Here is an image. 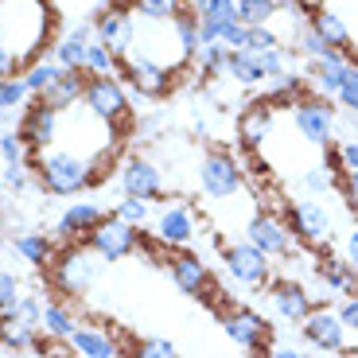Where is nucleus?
I'll use <instances>...</instances> for the list:
<instances>
[{"instance_id": "1", "label": "nucleus", "mask_w": 358, "mask_h": 358, "mask_svg": "<svg viewBox=\"0 0 358 358\" xmlns=\"http://www.w3.org/2000/svg\"><path fill=\"white\" fill-rule=\"evenodd\" d=\"M55 31V12L47 0H0V47L16 55V63L31 66L43 59V47Z\"/></svg>"}, {"instance_id": "2", "label": "nucleus", "mask_w": 358, "mask_h": 358, "mask_svg": "<svg viewBox=\"0 0 358 358\" xmlns=\"http://www.w3.org/2000/svg\"><path fill=\"white\" fill-rule=\"evenodd\" d=\"M31 171H36L39 187L47 191V195L55 199H71V195H82L86 187H94V183H101L98 168L86 160V156L71 152V148H47V152L31 156Z\"/></svg>"}, {"instance_id": "3", "label": "nucleus", "mask_w": 358, "mask_h": 358, "mask_svg": "<svg viewBox=\"0 0 358 358\" xmlns=\"http://www.w3.org/2000/svg\"><path fill=\"white\" fill-rule=\"evenodd\" d=\"M101 265H106V261L90 250L86 242H63L55 250L51 265H47V280H51V288L59 296L78 300V296H86L90 288L98 285Z\"/></svg>"}, {"instance_id": "4", "label": "nucleus", "mask_w": 358, "mask_h": 358, "mask_svg": "<svg viewBox=\"0 0 358 358\" xmlns=\"http://www.w3.org/2000/svg\"><path fill=\"white\" fill-rule=\"evenodd\" d=\"M82 109L94 113L113 133H129V125H133V106H129V94L117 78H90L86 94H82Z\"/></svg>"}, {"instance_id": "5", "label": "nucleus", "mask_w": 358, "mask_h": 358, "mask_svg": "<svg viewBox=\"0 0 358 358\" xmlns=\"http://www.w3.org/2000/svg\"><path fill=\"white\" fill-rule=\"evenodd\" d=\"M288 230L308 250H323V245H331L335 230H339V218L320 199H300V203H288Z\"/></svg>"}, {"instance_id": "6", "label": "nucleus", "mask_w": 358, "mask_h": 358, "mask_svg": "<svg viewBox=\"0 0 358 358\" xmlns=\"http://www.w3.org/2000/svg\"><path fill=\"white\" fill-rule=\"evenodd\" d=\"M292 125L296 133L304 136L312 148H331L335 144V121H339V109L331 106V98H320V94H304V98L296 101L292 109Z\"/></svg>"}, {"instance_id": "7", "label": "nucleus", "mask_w": 358, "mask_h": 358, "mask_svg": "<svg viewBox=\"0 0 358 358\" xmlns=\"http://www.w3.org/2000/svg\"><path fill=\"white\" fill-rule=\"evenodd\" d=\"M199 187H203L206 199L222 203V199L242 195L245 171H242V164H238L230 152H226V148H210V152L199 160Z\"/></svg>"}, {"instance_id": "8", "label": "nucleus", "mask_w": 358, "mask_h": 358, "mask_svg": "<svg viewBox=\"0 0 358 358\" xmlns=\"http://www.w3.org/2000/svg\"><path fill=\"white\" fill-rule=\"evenodd\" d=\"M117 74L129 82V86L136 90V98L141 101H156V98H168L171 86H176V78H171L168 66L152 63L148 55L141 51H129L121 55V63H117Z\"/></svg>"}, {"instance_id": "9", "label": "nucleus", "mask_w": 358, "mask_h": 358, "mask_svg": "<svg viewBox=\"0 0 358 358\" xmlns=\"http://www.w3.org/2000/svg\"><path fill=\"white\" fill-rule=\"evenodd\" d=\"M152 238L160 245H168L171 253L176 250H187L191 242L199 238V218L183 199H168L152 215Z\"/></svg>"}, {"instance_id": "10", "label": "nucleus", "mask_w": 358, "mask_h": 358, "mask_svg": "<svg viewBox=\"0 0 358 358\" xmlns=\"http://www.w3.org/2000/svg\"><path fill=\"white\" fill-rule=\"evenodd\" d=\"M168 273H171V280H176V288L183 296H195V300H210V304H218L222 312H230V308L222 304V292L215 288V280H210V268L203 265V257H195V253H187V250H176L168 257Z\"/></svg>"}, {"instance_id": "11", "label": "nucleus", "mask_w": 358, "mask_h": 358, "mask_svg": "<svg viewBox=\"0 0 358 358\" xmlns=\"http://www.w3.org/2000/svg\"><path fill=\"white\" fill-rule=\"evenodd\" d=\"M222 331L234 347L250 350V355H268L273 323L261 312H253V308H230V312H222Z\"/></svg>"}, {"instance_id": "12", "label": "nucleus", "mask_w": 358, "mask_h": 358, "mask_svg": "<svg viewBox=\"0 0 358 358\" xmlns=\"http://www.w3.org/2000/svg\"><path fill=\"white\" fill-rule=\"evenodd\" d=\"M59 121H63V113L47 109L39 98L27 101L24 113H20V125H16L27 156H39V152H47V148H55V141H59Z\"/></svg>"}, {"instance_id": "13", "label": "nucleus", "mask_w": 358, "mask_h": 358, "mask_svg": "<svg viewBox=\"0 0 358 358\" xmlns=\"http://www.w3.org/2000/svg\"><path fill=\"white\" fill-rule=\"evenodd\" d=\"M222 265L238 285L245 288H265L273 280V265L268 257L250 242H234V245H222Z\"/></svg>"}, {"instance_id": "14", "label": "nucleus", "mask_w": 358, "mask_h": 358, "mask_svg": "<svg viewBox=\"0 0 358 358\" xmlns=\"http://www.w3.org/2000/svg\"><path fill=\"white\" fill-rule=\"evenodd\" d=\"M86 245L98 253L106 265H113V261H125V257L136 253V245H141V230H133V226H125L121 218L109 215L106 222L86 238Z\"/></svg>"}, {"instance_id": "15", "label": "nucleus", "mask_w": 358, "mask_h": 358, "mask_svg": "<svg viewBox=\"0 0 358 358\" xmlns=\"http://www.w3.org/2000/svg\"><path fill=\"white\" fill-rule=\"evenodd\" d=\"M300 335H304L308 347L323 350V355H347V327H343L339 312H331V308H315L300 323Z\"/></svg>"}, {"instance_id": "16", "label": "nucleus", "mask_w": 358, "mask_h": 358, "mask_svg": "<svg viewBox=\"0 0 358 358\" xmlns=\"http://www.w3.org/2000/svg\"><path fill=\"white\" fill-rule=\"evenodd\" d=\"M292 238L296 234L288 230L285 218L265 215V210H257V215L250 218V226H245V242L257 245L265 257H292Z\"/></svg>"}, {"instance_id": "17", "label": "nucleus", "mask_w": 358, "mask_h": 358, "mask_svg": "<svg viewBox=\"0 0 358 358\" xmlns=\"http://www.w3.org/2000/svg\"><path fill=\"white\" fill-rule=\"evenodd\" d=\"M117 183H121L125 199H144V203L164 199V176H160V168H156L152 160H141V156H133V160L121 164Z\"/></svg>"}, {"instance_id": "18", "label": "nucleus", "mask_w": 358, "mask_h": 358, "mask_svg": "<svg viewBox=\"0 0 358 358\" xmlns=\"http://www.w3.org/2000/svg\"><path fill=\"white\" fill-rule=\"evenodd\" d=\"M268 304H273V312H277V320L292 323V327H300V323L308 320V315L315 312L312 304V292H308L304 285H296V280H268Z\"/></svg>"}, {"instance_id": "19", "label": "nucleus", "mask_w": 358, "mask_h": 358, "mask_svg": "<svg viewBox=\"0 0 358 358\" xmlns=\"http://www.w3.org/2000/svg\"><path fill=\"white\" fill-rule=\"evenodd\" d=\"M94 39L106 43L109 51L121 59V55H129V51H133V43H136V16H133V12L101 8L98 16H94Z\"/></svg>"}, {"instance_id": "20", "label": "nucleus", "mask_w": 358, "mask_h": 358, "mask_svg": "<svg viewBox=\"0 0 358 358\" xmlns=\"http://www.w3.org/2000/svg\"><path fill=\"white\" fill-rule=\"evenodd\" d=\"M273 125H277V109L268 106L265 98H257L253 106H245L242 109V117H238V141H242V148L245 152H257L261 144L273 136Z\"/></svg>"}, {"instance_id": "21", "label": "nucleus", "mask_w": 358, "mask_h": 358, "mask_svg": "<svg viewBox=\"0 0 358 358\" xmlns=\"http://www.w3.org/2000/svg\"><path fill=\"white\" fill-rule=\"evenodd\" d=\"M101 222H106V210H101L98 203H71L63 215H59V222H55V234H59L63 242H86Z\"/></svg>"}, {"instance_id": "22", "label": "nucleus", "mask_w": 358, "mask_h": 358, "mask_svg": "<svg viewBox=\"0 0 358 358\" xmlns=\"http://www.w3.org/2000/svg\"><path fill=\"white\" fill-rule=\"evenodd\" d=\"M347 66H350L347 55L331 51V55H323V59H315V63H308V82H312V90L320 94V98H335V94L343 90Z\"/></svg>"}, {"instance_id": "23", "label": "nucleus", "mask_w": 358, "mask_h": 358, "mask_svg": "<svg viewBox=\"0 0 358 358\" xmlns=\"http://www.w3.org/2000/svg\"><path fill=\"white\" fill-rule=\"evenodd\" d=\"M90 43H94V24H78L51 47V59L63 66V71H86Z\"/></svg>"}, {"instance_id": "24", "label": "nucleus", "mask_w": 358, "mask_h": 358, "mask_svg": "<svg viewBox=\"0 0 358 358\" xmlns=\"http://www.w3.org/2000/svg\"><path fill=\"white\" fill-rule=\"evenodd\" d=\"M86 82H90L86 71H63L59 82H55L39 101H43L47 109H55V113H71V109L82 101V94H86Z\"/></svg>"}, {"instance_id": "25", "label": "nucleus", "mask_w": 358, "mask_h": 358, "mask_svg": "<svg viewBox=\"0 0 358 358\" xmlns=\"http://www.w3.org/2000/svg\"><path fill=\"white\" fill-rule=\"evenodd\" d=\"M66 343H71V350L78 358H121V347H117V343L109 339V331H101V327H86V323H78Z\"/></svg>"}, {"instance_id": "26", "label": "nucleus", "mask_w": 358, "mask_h": 358, "mask_svg": "<svg viewBox=\"0 0 358 358\" xmlns=\"http://www.w3.org/2000/svg\"><path fill=\"white\" fill-rule=\"evenodd\" d=\"M308 24H312V31H315V36H320L327 47H335V51L350 55V27L343 24L339 12H331V8H315V12H308Z\"/></svg>"}, {"instance_id": "27", "label": "nucleus", "mask_w": 358, "mask_h": 358, "mask_svg": "<svg viewBox=\"0 0 358 358\" xmlns=\"http://www.w3.org/2000/svg\"><path fill=\"white\" fill-rule=\"evenodd\" d=\"M12 250L20 253V257L27 261V265H36V268H47L51 265V257H55V242L47 238V234H16L12 238Z\"/></svg>"}, {"instance_id": "28", "label": "nucleus", "mask_w": 358, "mask_h": 358, "mask_svg": "<svg viewBox=\"0 0 358 358\" xmlns=\"http://www.w3.org/2000/svg\"><path fill=\"white\" fill-rule=\"evenodd\" d=\"M74 315L66 304H59V300H43V320H39V335H47V339H71L74 335Z\"/></svg>"}, {"instance_id": "29", "label": "nucleus", "mask_w": 358, "mask_h": 358, "mask_svg": "<svg viewBox=\"0 0 358 358\" xmlns=\"http://www.w3.org/2000/svg\"><path fill=\"white\" fill-rule=\"evenodd\" d=\"M226 74H230L238 86H245V90H253V86L265 82V71H261V63H257V55L253 51H230L226 55Z\"/></svg>"}, {"instance_id": "30", "label": "nucleus", "mask_w": 358, "mask_h": 358, "mask_svg": "<svg viewBox=\"0 0 358 358\" xmlns=\"http://www.w3.org/2000/svg\"><path fill=\"white\" fill-rule=\"evenodd\" d=\"M315 268H320V280L331 288V292H350V296L358 292L355 268H350L343 257H331V253H327V257H320V265H315Z\"/></svg>"}, {"instance_id": "31", "label": "nucleus", "mask_w": 358, "mask_h": 358, "mask_svg": "<svg viewBox=\"0 0 358 358\" xmlns=\"http://www.w3.org/2000/svg\"><path fill=\"white\" fill-rule=\"evenodd\" d=\"M59 74H63V66L43 55V59H36V63L27 66V71L20 74V78H24V86H27V94H31V98H43L47 90H51L55 82H59Z\"/></svg>"}, {"instance_id": "32", "label": "nucleus", "mask_w": 358, "mask_h": 358, "mask_svg": "<svg viewBox=\"0 0 358 358\" xmlns=\"http://www.w3.org/2000/svg\"><path fill=\"white\" fill-rule=\"evenodd\" d=\"M39 339L36 327H27L24 320H16V315H0V347L8 350H31Z\"/></svg>"}, {"instance_id": "33", "label": "nucleus", "mask_w": 358, "mask_h": 358, "mask_svg": "<svg viewBox=\"0 0 358 358\" xmlns=\"http://www.w3.org/2000/svg\"><path fill=\"white\" fill-rule=\"evenodd\" d=\"M226 43H203L195 55H191V66H195L203 78H222L226 74Z\"/></svg>"}, {"instance_id": "34", "label": "nucleus", "mask_w": 358, "mask_h": 358, "mask_svg": "<svg viewBox=\"0 0 358 358\" xmlns=\"http://www.w3.org/2000/svg\"><path fill=\"white\" fill-rule=\"evenodd\" d=\"M183 12V0H133V16L148 24H171Z\"/></svg>"}, {"instance_id": "35", "label": "nucleus", "mask_w": 358, "mask_h": 358, "mask_svg": "<svg viewBox=\"0 0 358 358\" xmlns=\"http://www.w3.org/2000/svg\"><path fill=\"white\" fill-rule=\"evenodd\" d=\"M280 16V8L273 0H238V20L245 27H268Z\"/></svg>"}, {"instance_id": "36", "label": "nucleus", "mask_w": 358, "mask_h": 358, "mask_svg": "<svg viewBox=\"0 0 358 358\" xmlns=\"http://www.w3.org/2000/svg\"><path fill=\"white\" fill-rule=\"evenodd\" d=\"M171 31H176V39H179V47H183V55H187V59L199 51V47H203V43H199V12L183 8L176 20H171Z\"/></svg>"}, {"instance_id": "37", "label": "nucleus", "mask_w": 358, "mask_h": 358, "mask_svg": "<svg viewBox=\"0 0 358 358\" xmlns=\"http://www.w3.org/2000/svg\"><path fill=\"white\" fill-rule=\"evenodd\" d=\"M117 63H121V59H117L106 43H98V39L90 43V51H86V74L90 78H113Z\"/></svg>"}, {"instance_id": "38", "label": "nucleus", "mask_w": 358, "mask_h": 358, "mask_svg": "<svg viewBox=\"0 0 358 358\" xmlns=\"http://www.w3.org/2000/svg\"><path fill=\"white\" fill-rule=\"evenodd\" d=\"M113 218H121L133 230H144V226H152V203H144V199H121L113 206Z\"/></svg>"}, {"instance_id": "39", "label": "nucleus", "mask_w": 358, "mask_h": 358, "mask_svg": "<svg viewBox=\"0 0 358 358\" xmlns=\"http://www.w3.org/2000/svg\"><path fill=\"white\" fill-rule=\"evenodd\" d=\"M31 179H36L31 164H0V187L12 191V195H24L31 187Z\"/></svg>"}, {"instance_id": "40", "label": "nucleus", "mask_w": 358, "mask_h": 358, "mask_svg": "<svg viewBox=\"0 0 358 358\" xmlns=\"http://www.w3.org/2000/svg\"><path fill=\"white\" fill-rule=\"evenodd\" d=\"M238 20V0H206V8L199 12V24L210 27H226Z\"/></svg>"}, {"instance_id": "41", "label": "nucleus", "mask_w": 358, "mask_h": 358, "mask_svg": "<svg viewBox=\"0 0 358 358\" xmlns=\"http://www.w3.org/2000/svg\"><path fill=\"white\" fill-rule=\"evenodd\" d=\"M4 315H16V320H24L27 327H36V331H39V320H43V300H39L36 292H24Z\"/></svg>"}, {"instance_id": "42", "label": "nucleus", "mask_w": 358, "mask_h": 358, "mask_svg": "<svg viewBox=\"0 0 358 358\" xmlns=\"http://www.w3.org/2000/svg\"><path fill=\"white\" fill-rule=\"evenodd\" d=\"M31 156H27L24 141H20L16 129H4L0 133V164H27Z\"/></svg>"}, {"instance_id": "43", "label": "nucleus", "mask_w": 358, "mask_h": 358, "mask_svg": "<svg viewBox=\"0 0 358 358\" xmlns=\"http://www.w3.org/2000/svg\"><path fill=\"white\" fill-rule=\"evenodd\" d=\"M27 101H31V94H27L24 78H8V82H0V109H24Z\"/></svg>"}, {"instance_id": "44", "label": "nucleus", "mask_w": 358, "mask_h": 358, "mask_svg": "<svg viewBox=\"0 0 358 358\" xmlns=\"http://www.w3.org/2000/svg\"><path fill=\"white\" fill-rule=\"evenodd\" d=\"M133 358H179V350H176V343H171V339L152 335V339H141V343H136Z\"/></svg>"}, {"instance_id": "45", "label": "nucleus", "mask_w": 358, "mask_h": 358, "mask_svg": "<svg viewBox=\"0 0 358 358\" xmlns=\"http://www.w3.org/2000/svg\"><path fill=\"white\" fill-rule=\"evenodd\" d=\"M20 296H24V280L16 273H8V268H0V315L8 312Z\"/></svg>"}, {"instance_id": "46", "label": "nucleus", "mask_w": 358, "mask_h": 358, "mask_svg": "<svg viewBox=\"0 0 358 358\" xmlns=\"http://www.w3.org/2000/svg\"><path fill=\"white\" fill-rule=\"evenodd\" d=\"M277 47H285V43H280V36L273 31V27H250V43H245V51L261 55V51H277Z\"/></svg>"}, {"instance_id": "47", "label": "nucleus", "mask_w": 358, "mask_h": 358, "mask_svg": "<svg viewBox=\"0 0 358 358\" xmlns=\"http://www.w3.org/2000/svg\"><path fill=\"white\" fill-rule=\"evenodd\" d=\"M218 43H226V51H245V43H250V27L242 24V20H234V24L222 27V39Z\"/></svg>"}, {"instance_id": "48", "label": "nucleus", "mask_w": 358, "mask_h": 358, "mask_svg": "<svg viewBox=\"0 0 358 358\" xmlns=\"http://www.w3.org/2000/svg\"><path fill=\"white\" fill-rule=\"evenodd\" d=\"M339 191H343V203H347V210H355V215H358V171H343Z\"/></svg>"}, {"instance_id": "49", "label": "nucleus", "mask_w": 358, "mask_h": 358, "mask_svg": "<svg viewBox=\"0 0 358 358\" xmlns=\"http://www.w3.org/2000/svg\"><path fill=\"white\" fill-rule=\"evenodd\" d=\"M343 261H347V265L358 273V222L350 226L347 238H343Z\"/></svg>"}, {"instance_id": "50", "label": "nucleus", "mask_w": 358, "mask_h": 358, "mask_svg": "<svg viewBox=\"0 0 358 358\" xmlns=\"http://www.w3.org/2000/svg\"><path fill=\"white\" fill-rule=\"evenodd\" d=\"M339 320H343V327H347V331H358V292L343 300V308H339Z\"/></svg>"}, {"instance_id": "51", "label": "nucleus", "mask_w": 358, "mask_h": 358, "mask_svg": "<svg viewBox=\"0 0 358 358\" xmlns=\"http://www.w3.org/2000/svg\"><path fill=\"white\" fill-rule=\"evenodd\" d=\"M20 74H24V66L16 63V55H12V51H4V47H0V82H8V78H20Z\"/></svg>"}, {"instance_id": "52", "label": "nucleus", "mask_w": 358, "mask_h": 358, "mask_svg": "<svg viewBox=\"0 0 358 358\" xmlns=\"http://www.w3.org/2000/svg\"><path fill=\"white\" fill-rule=\"evenodd\" d=\"M339 164H343V171H358V141L339 144Z\"/></svg>"}, {"instance_id": "53", "label": "nucleus", "mask_w": 358, "mask_h": 358, "mask_svg": "<svg viewBox=\"0 0 358 358\" xmlns=\"http://www.w3.org/2000/svg\"><path fill=\"white\" fill-rule=\"evenodd\" d=\"M265 358H308V350H296V347H273Z\"/></svg>"}, {"instance_id": "54", "label": "nucleus", "mask_w": 358, "mask_h": 358, "mask_svg": "<svg viewBox=\"0 0 358 358\" xmlns=\"http://www.w3.org/2000/svg\"><path fill=\"white\" fill-rule=\"evenodd\" d=\"M101 8H113V12H133V0H101Z\"/></svg>"}, {"instance_id": "55", "label": "nucleus", "mask_w": 358, "mask_h": 358, "mask_svg": "<svg viewBox=\"0 0 358 358\" xmlns=\"http://www.w3.org/2000/svg\"><path fill=\"white\" fill-rule=\"evenodd\" d=\"M183 8H191V12H203V8H206V0H183Z\"/></svg>"}, {"instance_id": "56", "label": "nucleus", "mask_w": 358, "mask_h": 358, "mask_svg": "<svg viewBox=\"0 0 358 358\" xmlns=\"http://www.w3.org/2000/svg\"><path fill=\"white\" fill-rule=\"evenodd\" d=\"M296 4H300L304 12H315V8H320V0H296Z\"/></svg>"}, {"instance_id": "57", "label": "nucleus", "mask_w": 358, "mask_h": 358, "mask_svg": "<svg viewBox=\"0 0 358 358\" xmlns=\"http://www.w3.org/2000/svg\"><path fill=\"white\" fill-rule=\"evenodd\" d=\"M0 218H4V203H0Z\"/></svg>"}]
</instances>
